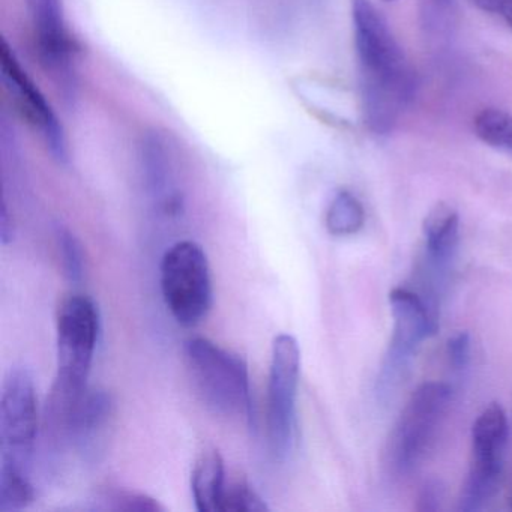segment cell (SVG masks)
Returning <instances> with one entry per match:
<instances>
[{
  "label": "cell",
  "mask_w": 512,
  "mask_h": 512,
  "mask_svg": "<svg viewBox=\"0 0 512 512\" xmlns=\"http://www.w3.org/2000/svg\"><path fill=\"white\" fill-rule=\"evenodd\" d=\"M14 233H16V230H14L13 220H11L10 214H8L7 205H4L2 218H0V241H2V244H10L14 239Z\"/></svg>",
  "instance_id": "obj_25"
},
{
  "label": "cell",
  "mask_w": 512,
  "mask_h": 512,
  "mask_svg": "<svg viewBox=\"0 0 512 512\" xmlns=\"http://www.w3.org/2000/svg\"><path fill=\"white\" fill-rule=\"evenodd\" d=\"M35 500L28 469L2 461L0 466V511H22Z\"/></svg>",
  "instance_id": "obj_16"
},
{
  "label": "cell",
  "mask_w": 512,
  "mask_h": 512,
  "mask_svg": "<svg viewBox=\"0 0 512 512\" xmlns=\"http://www.w3.org/2000/svg\"><path fill=\"white\" fill-rule=\"evenodd\" d=\"M100 326V313L91 298L73 295L65 299L56 322L58 376L52 394L77 395L88 388Z\"/></svg>",
  "instance_id": "obj_5"
},
{
  "label": "cell",
  "mask_w": 512,
  "mask_h": 512,
  "mask_svg": "<svg viewBox=\"0 0 512 512\" xmlns=\"http://www.w3.org/2000/svg\"><path fill=\"white\" fill-rule=\"evenodd\" d=\"M443 490L439 482L430 481L422 487L418 499V511H436L442 499Z\"/></svg>",
  "instance_id": "obj_23"
},
{
  "label": "cell",
  "mask_w": 512,
  "mask_h": 512,
  "mask_svg": "<svg viewBox=\"0 0 512 512\" xmlns=\"http://www.w3.org/2000/svg\"><path fill=\"white\" fill-rule=\"evenodd\" d=\"M301 376V350L289 334H280L272 344L268 383V433L272 451L287 458L295 448L298 434L296 400Z\"/></svg>",
  "instance_id": "obj_9"
},
{
  "label": "cell",
  "mask_w": 512,
  "mask_h": 512,
  "mask_svg": "<svg viewBox=\"0 0 512 512\" xmlns=\"http://www.w3.org/2000/svg\"><path fill=\"white\" fill-rule=\"evenodd\" d=\"M268 509L263 497L247 482H235L226 487L221 512H263Z\"/></svg>",
  "instance_id": "obj_20"
},
{
  "label": "cell",
  "mask_w": 512,
  "mask_h": 512,
  "mask_svg": "<svg viewBox=\"0 0 512 512\" xmlns=\"http://www.w3.org/2000/svg\"><path fill=\"white\" fill-rule=\"evenodd\" d=\"M386 2H392V0H386Z\"/></svg>",
  "instance_id": "obj_26"
},
{
  "label": "cell",
  "mask_w": 512,
  "mask_h": 512,
  "mask_svg": "<svg viewBox=\"0 0 512 512\" xmlns=\"http://www.w3.org/2000/svg\"><path fill=\"white\" fill-rule=\"evenodd\" d=\"M425 262L434 280H445L457 253L460 218L448 203H437L424 220Z\"/></svg>",
  "instance_id": "obj_14"
},
{
  "label": "cell",
  "mask_w": 512,
  "mask_h": 512,
  "mask_svg": "<svg viewBox=\"0 0 512 512\" xmlns=\"http://www.w3.org/2000/svg\"><path fill=\"white\" fill-rule=\"evenodd\" d=\"M451 403V388L442 382L422 383L407 401L388 443V464L397 475L413 472L439 433Z\"/></svg>",
  "instance_id": "obj_4"
},
{
  "label": "cell",
  "mask_w": 512,
  "mask_h": 512,
  "mask_svg": "<svg viewBox=\"0 0 512 512\" xmlns=\"http://www.w3.org/2000/svg\"><path fill=\"white\" fill-rule=\"evenodd\" d=\"M226 487L223 457L217 449H206L196 461L191 476L197 511L221 512Z\"/></svg>",
  "instance_id": "obj_15"
},
{
  "label": "cell",
  "mask_w": 512,
  "mask_h": 512,
  "mask_svg": "<svg viewBox=\"0 0 512 512\" xmlns=\"http://www.w3.org/2000/svg\"><path fill=\"white\" fill-rule=\"evenodd\" d=\"M38 431V398L34 377L26 368L10 371L0 401L2 461L28 469Z\"/></svg>",
  "instance_id": "obj_11"
},
{
  "label": "cell",
  "mask_w": 512,
  "mask_h": 512,
  "mask_svg": "<svg viewBox=\"0 0 512 512\" xmlns=\"http://www.w3.org/2000/svg\"><path fill=\"white\" fill-rule=\"evenodd\" d=\"M508 418L497 403L482 410L472 427V461L461 488L458 511H481L499 490L508 443Z\"/></svg>",
  "instance_id": "obj_7"
},
{
  "label": "cell",
  "mask_w": 512,
  "mask_h": 512,
  "mask_svg": "<svg viewBox=\"0 0 512 512\" xmlns=\"http://www.w3.org/2000/svg\"><path fill=\"white\" fill-rule=\"evenodd\" d=\"M473 128L482 143L512 157V115L505 110L484 109L476 115Z\"/></svg>",
  "instance_id": "obj_17"
},
{
  "label": "cell",
  "mask_w": 512,
  "mask_h": 512,
  "mask_svg": "<svg viewBox=\"0 0 512 512\" xmlns=\"http://www.w3.org/2000/svg\"><path fill=\"white\" fill-rule=\"evenodd\" d=\"M185 358L194 385L209 410L226 418L244 416L253 421L250 374L247 362L208 338H191Z\"/></svg>",
  "instance_id": "obj_2"
},
{
  "label": "cell",
  "mask_w": 512,
  "mask_h": 512,
  "mask_svg": "<svg viewBox=\"0 0 512 512\" xmlns=\"http://www.w3.org/2000/svg\"><path fill=\"white\" fill-rule=\"evenodd\" d=\"M485 13L499 16L512 29V0H475Z\"/></svg>",
  "instance_id": "obj_24"
},
{
  "label": "cell",
  "mask_w": 512,
  "mask_h": 512,
  "mask_svg": "<svg viewBox=\"0 0 512 512\" xmlns=\"http://www.w3.org/2000/svg\"><path fill=\"white\" fill-rule=\"evenodd\" d=\"M103 502L106 503L107 509H113V511H164L163 506L154 497L133 493V491L119 490V488L118 490H107L103 494Z\"/></svg>",
  "instance_id": "obj_21"
},
{
  "label": "cell",
  "mask_w": 512,
  "mask_h": 512,
  "mask_svg": "<svg viewBox=\"0 0 512 512\" xmlns=\"http://www.w3.org/2000/svg\"><path fill=\"white\" fill-rule=\"evenodd\" d=\"M448 359L455 371L466 370L470 362V337L467 332H458L449 338Z\"/></svg>",
  "instance_id": "obj_22"
},
{
  "label": "cell",
  "mask_w": 512,
  "mask_h": 512,
  "mask_svg": "<svg viewBox=\"0 0 512 512\" xmlns=\"http://www.w3.org/2000/svg\"><path fill=\"white\" fill-rule=\"evenodd\" d=\"M0 65L5 86L29 124L41 134L58 163H68V142L64 127L43 92L35 86L7 41L0 47Z\"/></svg>",
  "instance_id": "obj_12"
},
{
  "label": "cell",
  "mask_w": 512,
  "mask_h": 512,
  "mask_svg": "<svg viewBox=\"0 0 512 512\" xmlns=\"http://www.w3.org/2000/svg\"><path fill=\"white\" fill-rule=\"evenodd\" d=\"M38 58L65 100L77 91L79 47L68 29L62 0H26Z\"/></svg>",
  "instance_id": "obj_10"
},
{
  "label": "cell",
  "mask_w": 512,
  "mask_h": 512,
  "mask_svg": "<svg viewBox=\"0 0 512 512\" xmlns=\"http://www.w3.org/2000/svg\"><path fill=\"white\" fill-rule=\"evenodd\" d=\"M389 304L394 328L377 377V395L383 400L391 397L404 382L419 346L437 331L433 308L412 290L404 287L392 290Z\"/></svg>",
  "instance_id": "obj_6"
},
{
  "label": "cell",
  "mask_w": 512,
  "mask_h": 512,
  "mask_svg": "<svg viewBox=\"0 0 512 512\" xmlns=\"http://www.w3.org/2000/svg\"><path fill=\"white\" fill-rule=\"evenodd\" d=\"M115 401L103 389L86 388L74 397H50L49 415L56 433L64 436L86 460L106 451L115 421Z\"/></svg>",
  "instance_id": "obj_8"
},
{
  "label": "cell",
  "mask_w": 512,
  "mask_h": 512,
  "mask_svg": "<svg viewBox=\"0 0 512 512\" xmlns=\"http://www.w3.org/2000/svg\"><path fill=\"white\" fill-rule=\"evenodd\" d=\"M352 19L365 125L377 136H386L412 101L415 74L370 0H353Z\"/></svg>",
  "instance_id": "obj_1"
},
{
  "label": "cell",
  "mask_w": 512,
  "mask_h": 512,
  "mask_svg": "<svg viewBox=\"0 0 512 512\" xmlns=\"http://www.w3.org/2000/svg\"><path fill=\"white\" fill-rule=\"evenodd\" d=\"M56 242H58L59 256L65 277L71 283H80L85 275V256L79 239L67 227L58 226L56 229Z\"/></svg>",
  "instance_id": "obj_19"
},
{
  "label": "cell",
  "mask_w": 512,
  "mask_h": 512,
  "mask_svg": "<svg viewBox=\"0 0 512 512\" xmlns=\"http://www.w3.org/2000/svg\"><path fill=\"white\" fill-rule=\"evenodd\" d=\"M364 221V206L349 191H340L326 212V227L334 236L355 235L364 226Z\"/></svg>",
  "instance_id": "obj_18"
},
{
  "label": "cell",
  "mask_w": 512,
  "mask_h": 512,
  "mask_svg": "<svg viewBox=\"0 0 512 512\" xmlns=\"http://www.w3.org/2000/svg\"><path fill=\"white\" fill-rule=\"evenodd\" d=\"M161 290L173 319L185 328L199 325L212 307L211 266L194 241L173 244L161 260Z\"/></svg>",
  "instance_id": "obj_3"
},
{
  "label": "cell",
  "mask_w": 512,
  "mask_h": 512,
  "mask_svg": "<svg viewBox=\"0 0 512 512\" xmlns=\"http://www.w3.org/2000/svg\"><path fill=\"white\" fill-rule=\"evenodd\" d=\"M143 188L157 211L178 217L184 211V193L176 179L175 149L169 137L151 131L143 137L139 152Z\"/></svg>",
  "instance_id": "obj_13"
}]
</instances>
